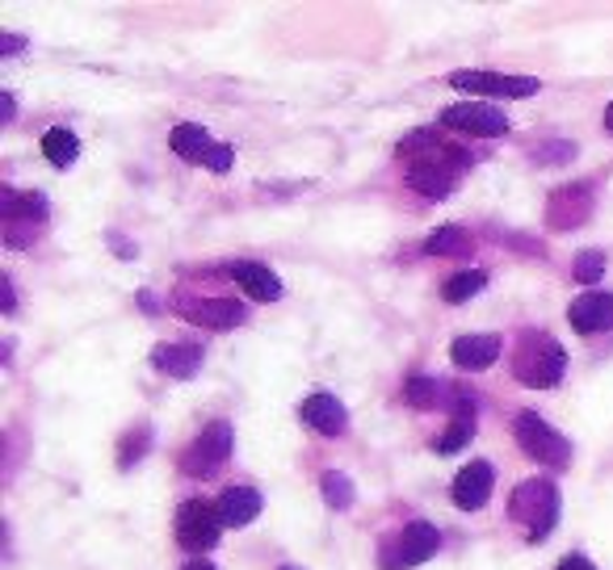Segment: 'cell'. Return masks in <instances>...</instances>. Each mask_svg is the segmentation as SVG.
I'll use <instances>...</instances> for the list:
<instances>
[{
    "label": "cell",
    "mask_w": 613,
    "mask_h": 570,
    "mask_svg": "<svg viewBox=\"0 0 613 570\" xmlns=\"http://www.w3.org/2000/svg\"><path fill=\"white\" fill-rule=\"evenodd\" d=\"M563 369H567V353L555 336H525L517 344V357H513V374L517 381L534 386V390H551L563 381Z\"/></svg>",
    "instance_id": "1"
},
{
    "label": "cell",
    "mask_w": 613,
    "mask_h": 570,
    "mask_svg": "<svg viewBox=\"0 0 613 570\" xmlns=\"http://www.w3.org/2000/svg\"><path fill=\"white\" fill-rule=\"evenodd\" d=\"M509 512H513L517 525H525V537H530V541H546L551 529H555V520H559L555 482H546V478H530V482H521L517 491H513Z\"/></svg>",
    "instance_id": "2"
},
{
    "label": "cell",
    "mask_w": 613,
    "mask_h": 570,
    "mask_svg": "<svg viewBox=\"0 0 613 570\" xmlns=\"http://www.w3.org/2000/svg\"><path fill=\"white\" fill-rule=\"evenodd\" d=\"M513 437H517V445L525 454L534 457V461H542V466H551V470H567L572 466V445L559 437L537 411H521L517 424H513Z\"/></svg>",
    "instance_id": "3"
},
{
    "label": "cell",
    "mask_w": 613,
    "mask_h": 570,
    "mask_svg": "<svg viewBox=\"0 0 613 570\" xmlns=\"http://www.w3.org/2000/svg\"><path fill=\"white\" fill-rule=\"evenodd\" d=\"M231 424L228 419H211L207 428H202V437L193 440L190 449L181 454V470L190 478H214L223 466H228L231 457Z\"/></svg>",
    "instance_id": "4"
},
{
    "label": "cell",
    "mask_w": 613,
    "mask_h": 570,
    "mask_svg": "<svg viewBox=\"0 0 613 570\" xmlns=\"http://www.w3.org/2000/svg\"><path fill=\"white\" fill-rule=\"evenodd\" d=\"M219 532H223V520H219V508L202 503V499H190L181 503L177 512V541L185 553H207L219 546Z\"/></svg>",
    "instance_id": "5"
},
{
    "label": "cell",
    "mask_w": 613,
    "mask_h": 570,
    "mask_svg": "<svg viewBox=\"0 0 613 570\" xmlns=\"http://www.w3.org/2000/svg\"><path fill=\"white\" fill-rule=\"evenodd\" d=\"M169 143H173V152L181 155V160H190V164H207L211 172L231 169V147L228 143H214L211 134L202 131L198 122H181V126H173Z\"/></svg>",
    "instance_id": "6"
},
{
    "label": "cell",
    "mask_w": 613,
    "mask_h": 570,
    "mask_svg": "<svg viewBox=\"0 0 613 570\" xmlns=\"http://www.w3.org/2000/svg\"><path fill=\"white\" fill-rule=\"evenodd\" d=\"M438 546H441L438 525H429V520H412V525H403L400 541H395V546H386L383 567L386 570L421 567L424 558H433V553H438Z\"/></svg>",
    "instance_id": "7"
},
{
    "label": "cell",
    "mask_w": 613,
    "mask_h": 570,
    "mask_svg": "<svg viewBox=\"0 0 613 570\" xmlns=\"http://www.w3.org/2000/svg\"><path fill=\"white\" fill-rule=\"evenodd\" d=\"M593 218V185L575 181V185H559L546 202V223L555 231H575Z\"/></svg>",
    "instance_id": "8"
},
{
    "label": "cell",
    "mask_w": 613,
    "mask_h": 570,
    "mask_svg": "<svg viewBox=\"0 0 613 570\" xmlns=\"http://www.w3.org/2000/svg\"><path fill=\"white\" fill-rule=\"evenodd\" d=\"M441 126L462 134H480V139H500L509 131V118L492 110V105H483V101H459V105L441 110Z\"/></svg>",
    "instance_id": "9"
},
{
    "label": "cell",
    "mask_w": 613,
    "mask_h": 570,
    "mask_svg": "<svg viewBox=\"0 0 613 570\" xmlns=\"http://www.w3.org/2000/svg\"><path fill=\"white\" fill-rule=\"evenodd\" d=\"M450 89H462V93H480V96H534L542 84L534 77H500V72H480V68H471V72H454L450 77Z\"/></svg>",
    "instance_id": "10"
},
{
    "label": "cell",
    "mask_w": 613,
    "mask_h": 570,
    "mask_svg": "<svg viewBox=\"0 0 613 570\" xmlns=\"http://www.w3.org/2000/svg\"><path fill=\"white\" fill-rule=\"evenodd\" d=\"M492 487H496V475H492V466L488 461H471V466H462L459 478H454V508L462 512H480L488 508V499H492Z\"/></svg>",
    "instance_id": "11"
},
{
    "label": "cell",
    "mask_w": 613,
    "mask_h": 570,
    "mask_svg": "<svg viewBox=\"0 0 613 570\" xmlns=\"http://www.w3.org/2000/svg\"><path fill=\"white\" fill-rule=\"evenodd\" d=\"M567 319L580 336H593V332H610L613 327V294L605 289H589V294H580L567 311Z\"/></svg>",
    "instance_id": "12"
},
{
    "label": "cell",
    "mask_w": 613,
    "mask_h": 570,
    "mask_svg": "<svg viewBox=\"0 0 613 570\" xmlns=\"http://www.w3.org/2000/svg\"><path fill=\"white\" fill-rule=\"evenodd\" d=\"M303 424H311L320 437H341V432L349 428V411L341 407L336 395L315 390V395H306L303 399Z\"/></svg>",
    "instance_id": "13"
},
{
    "label": "cell",
    "mask_w": 613,
    "mask_h": 570,
    "mask_svg": "<svg viewBox=\"0 0 613 570\" xmlns=\"http://www.w3.org/2000/svg\"><path fill=\"white\" fill-rule=\"evenodd\" d=\"M190 324L211 327V332H228V327H240L249 319V306L235 303V298H202V303L185 306Z\"/></svg>",
    "instance_id": "14"
},
{
    "label": "cell",
    "mask_w": 613,
    "mask_h": 570,
    "mask_svg": "<svg viewBox=\"0 0 613 570\" xmlns=\"http://www.w3.org/2000/svg\"><path fill=\"white\" fill-rule=\"evenodd\" d=\"M450 357H454L459 369H471V374L492 369L500 357V336H459L450 344Z\"/></svg>",
    "instance_id": "15"
},
{
    "label": "cell",
    "mask_w": 613,
    "mask_h": 570,
    "mask_svg": "<svg viewBox=\"0 0 613 570\" xmlns=\"http://www.w3.org/2000/svg\"><path fill=\"white\" fill-rule=\"evenodd\" d=\"M152 365L160 374H169V378H193L202 369V348H193V344H155Z\"/></svg>",
    "instance_id": "16"
},
{
    "label": "cell",
    "mask_w": 613,
    "mask_h": 570,
    "mask_svg": "<svg viewBox=\"0 0 613 570\" xmlns=\"http://www.w3.org/2000/svg\"><path fill=\"white\" fill-rule=\"evenodd\" d=\"M228 273L240 282V289H249V298H257V303H278V298H282L278 273H269V268L257 265V261H240V265H231Z\"/></svg>",
    "instance_id": "17"
},
{
    "label": "cell",
    "mask_w": 613,
    "mask_h": 570,
    "mask_svg": "<svg viewBox=\"0 0 613 570\" xmlns=\"http://www.w3.org/2000/svg\"><path fill=\"white\" fill-rule=\"evenodd\" d=\"M257 516H261V491H252V487H231V491H223V499H219V520L228 529H244Z\"/></svg>",
    "instance_id": "18"
},
{
    "label": "cell",
    "mask_w": 613,
    "mask_h": 570,
    "mask_svg": "<svg viewBox=\"0 0 613 570\" xmlns=\"http://www.w3.org/2000/svg\"><path fill=\"white\" fill-rule=\"evenodd\" d=\"M0 218L9 223V227H18V223H42L47 218V202H42L39 193H18V190H0Z\"/></svg>",
    "instance_id": "19"
},
{
    "label": "cell",
    "mask_w": 613,
    "mask_h": 570,
    "mask_svg": "<svg viewBox=\"0 0 613 570\" xmlns=\"http://www.w3.org/2000/svg\"><path fill=\"white\" fill-rule=\"evenodd\" d=\"M42 155L51 160V169H72L80 155V139L68 126H51L42 134Z\"/></svg>",
    "instance_id": "20"
},
{
    "label": "cell",
    "mask_w": 613,
    "mask_h": 570,
    "mask_svg": "<svg viewBox=\"0 0 613 570\" xmlns=\"http://www.w3.org/2000/svg\"><path fill=\"white\" fill-rule=\"evenodd\" d=\"M471 247H475V240H471L462 227H438L429 240H424V252H429V256H466Z\"/></svg>",
    "instance_id": "21"
},
{
    "label": "cell",
    "mask_w": 613,
    "mask_h": 570,
    "mask_svg": "<svg viewBox=\"0 0 613 570\" xmlns=\"http://www.w3.org/2000/svg\"><path fill=\"white\" fill-rule=\"evenodd\" d=\"M445 395H450V386H441V381H433V378H408L403 381V403H408V407H416V411H429V407L445 403Z\"/></svg>",
    "instance_id": "22"
},
{
    "label": "cell",
    "mask_w": 613,
    "mask_h": 570,
    "mask_svg": "<svg viewBox=\"0 0 613 570\" xmlns=\"http://www.w3.org/2000/svg\"><path fill=\"white\" fill-rule=\"evenodd\" d=\"M483 285H488V273H480V268H471V273H459V277H450L441 294H445V303L459 306V303H471V298L480 294Z\"/></svg>",
    "instance_id": "23"
},
{
    "label": "cell",
    "mask_w": 613,
    "mask_h": 570,
    "mask_svg": "<svg viewBox=\"0 0 613 570\" xmlns=\"http://www.w3.org/2000/svg\"><path fill=\"white\" fill-rule=\"evenodd\" d=\"M320 491H324V503H328V508H336V512L353 508V482H349V475H336V470H328V475L320 478Z\"/></svg>",
    "instance_id": "24"
},
{
    "label": "cell",
    "mask_w": 613,
    "mask_h": 570,
    "mask_svg": "<svg viewBox=\"0 0 613 570\" xmlns=\"http://www.w3.org/2000/svg\"><path fill=\"white\" fill-rule=\"evenodd\" d=\"M605 268H610V256L605 252H596V247H589V252H580L572 265V277L580 285H596L601 277H605Z\"/></svg>",
    "instance_id": "25"
},
{
    "label": "cell",
    "mask_w": 613,
    "mask_h": 570,
    "mask_svg": "<svg viewBox=\"0 0 613 570\" xmlns=\"http://www.w3.org/2000/svg\"><path fill=\"white\" fill-rule=\"evenodd\" d=\"M148 445H152V428H148V424H134V432H127L122 445H118V466L131 470L134 461L148 454Z\"/></svg>",
    "instance_id": "26"
},
{
    "label": "cell",
    "mask_w": 613,
    "mask_h": 570,
    "mask_svg": "<svg viewBox=\"0 0 613 570\" xmlns=\"http://www.w3.org/2000/svg\"><path fill=\"white\" fill-rule=\"evenodd\" d=\"M475 437V419H450L445 437L438 440V454H459L466 440Z\"/></svg>",
    "instance_id": "27"
},
{
    "label": "cell",
    "mask_w": 613,
    "mask_h": 570,
    "mask_svg": "<svg viewBox=\"0 0 613 570\" xmlns=\"http://www.w3.org/2000/svg\"><path fill=\"white\" fill-rule=\"evenodd\" d=\"M567 155H575V143H542L534 152L537 164H563Z\"/></svg>",
    "instance_id": "28"
},
{
    "label": "cell",
    "mask_w": 613,
    "mask_h": 570,
    "mask_svg": "<svg viewBox=\"0 0 613 570\" xmlns=\"http://www.w3.org/2000/svg\"><path fill=\"white\" fill-rule=\"evenodd\" d=\"M18 51H26V39H18V34H0V55H18Z\"/></svg>",
    "instance_id": "29"
},
{
    "label": "cell",
    "mask_w": 613,
    "mask_h": 570,
    "mask_svg": "<svg viewBox=\"0 0 613 570\" xmlns=\"http://www.w3.org/2000/svg\"><path fill=\"white\" fill-rule=\"evenodd\" d=\"M0 306H4V315H13V306H18V298H13V282H9V277L0 282Z\"/></svg>",
    "instance_id": "30"
},
{
    "label": "cell",
    "mask_w": 613,
    "mask_h": 570,
    "mask_svg": "<svg viewBox=\"0 0 613 570\" xmlns=\"http://www.w3.org/2000/svg\"><path fill=\"white\" fill-rule=\"evenodd\" d=\"M559 570H596V567L584 558V553H572V558H563V562H559Z\"/></svg>",
    "instance_id": "31"
},
{
    "label": "cell",
    "mask_w": 613,
    "mask_h": 570,
    "mask_svg": "<svg viewBox=\"0 0 613 570\" xmlns=\"http://www.w3.org/2000/svg\"><path fill=\"white\" fill-rule=\"evenodd\" d=\"M185 570H214V567H211V562H202V558H193V562H190Z\"/></svg>",
    "instance_id": "32"
},
{
    "label": "cell",
    "mask_w": 613,
    "mask_h": 570,
    "mask_svg": "<svg viewBox=\"0 0 613 570\" xmlns=\"http://www.w3.org/2000/svg\"><path fill=\"white\" fill-rule=\"evenodd\" d=\"M605 131L613 134V105H610V110H605Z\"/></svg>",
    "instance_id": "33"
}]
</instances>
